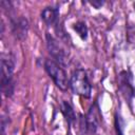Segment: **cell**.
Returning <instances> with one entry per match:
<instances>
[{
	"label": "cell",
	"instance_id": "6da1fadb",
	"mask_svg": "<svg viewBox=\"0 0 135 135\" xmlns=\"http://www.w3.org/2000/svg\"><path fill=\"white\" fill-rule=\"evenodd\" d=\"M15 62L8 55H2L1 59V90L6 97H11L15 91V80L13 76Z\"/></svg>",
	"mask_w": 135,
	"mask_h": 135
},
{
	"label": "cell",
	"instance_id": "7a4b0ae2",
	"mask_svg": "<svg viewBox=\"0 0 135 135\" xmlns=\"http://www.w3.org/2000/svg\"><path fill=\"white\" fill-rule=\"evenodd\" d=\"M70 86L74 94L84 98H90L92 94V86L84 70L77 69L73 72L70 79Z\"/></svg>",
	"mask_w": 135,
	"mask_h": 135
},
{
	"label": "cell",
	"instance_id": "3957f363",
	"mask_svg": "<svg viewBox=\"0 0 135 135\" xmlns=\"http://www.w3.org/2000/svg\"><path fill=\"white\" fill-rule=\"evenodd\" d=\"M44 68L47 74L50 75V77L55 82V84L60 90L65 91L70 85V81L68 80V76L64 70L62 69V66L53 59H46L44 63Z\"/></svg>",
	"mask_w": 135,
	"mask_h": 135
},
{
	"label": "cell",
	"instance_id": "277c9868",
	"mask_svg": "<svg viewBox=\"0 0 135 135\" xmlns=\"http://www.w3.org/2000/svg\"><path fill=\"white\" fill-rule=\"evenodd\" d=\"M100 112L98 108V103L95 102L89 110L88 114L85 116L80 115L79 119V128L82 131V133H90L94 134L99 126L100 122Z\"/></svg>",
	"mask_w": 135,
	"mask_h": 135
},
{
	"label": "cell",
	"instance_id": "5b68a950",
	"mask_svg": "<svg viewBox=\"0 0 135 135\" xmlns=\"http://www.w3.org/2000/svg\"><path fill=\"white\" fill-rule=\"evenodd\" d=\"M118 89L123 98L131 102L135 97V86L133 82V75L130 71H122L118 75Z\"/></svg>",
	"mask_w": 135,
	"mask_h": 135
},
{
	"label": "cell",
	"instance_id": "8992f818",
	"mask_svg": "<svg viewBox=\"0 0 135 135\" xmlns=\"http://www.w3.org/2000/svg\"><path fill=\"white\" fill-rule=\"evenodd\" d=\"M45 38H46V45H47L50 54L53 56V58L56 60V62H58L60 65H65L66 64V54H65L63 47L58 42V40H56L49 33H46Z\"/></svg>",
	"mask_w": 135,
	"mask_h": 135
},
{
	"label": "cell",
	"instance_id": "52a82bcc",
	"mask_svg": "<svg viewBox=\"0 0 135 135\" xmlns=\"http://www.w3.org/2000/svg\"><path fill=\"white\" fill-rule=\"evenodd\" d=\"M58 17H59V9L56 7L49 6L41 12V19L47 26L58 24Z\"/></svg>",
	"mask_w": 135,
	"mask_h": 135
},
{
	"label": "cell",
	"instance_id": "ba28073f",
	"mask_svg": "<svg viewBox=\"0 0 135 135\" xmlns=\"http://www.w3.org/2000/svg\"><path fill=\"white\" fill-rule=\"evenodd\" d=\"M27 28H28V23H27V20L24 18H19L12 21L13 34L19 39H22L26 36Z\"/></svg>",
	"mask_w": 135,
	"mask_h": 135
},
{
	"label": "cell",
	"instance_id": "9c48e42d",
	"mask_svg": "<svg viewBox=\"0 0 135 135\" xmlns=\"http://www.w3.org/2000/svg\"><path fill=\"white\" fill-rule=\"evenodd\" d=\"M60 109H61V112L69 124V127H73L76 122H77V116H76V113L73 109V107L71 105V103L69 101H65V100H62L61 104H60Z\"/></svg>",
	"mask_w": 135,
	"mask_h": 135
},
{
	"label": "cell",
	"instance_id": "30bf717a",
	"mask_svg": "<svg viewBox=\"0 0 135 135\" xmlns=\"http://www.w3.org/2000/svg\"><path fill=\"white\" fill-rule=\"evenodd\" d=\"M73 28L76 31V33L79 35V37L82 40H85L88 38V27H86V24L84 22L78 21V22L74 23Z\"/></svg>",
	"mask_w": 135,
	"mask_h": 135
},
{
	"label": "cell",
	"instance_id": "8fae6325",
	"mask_svg": "<svg viewBox=\"0 0 135 135\" xmlns=\"http://www.w3.org/2000/svg\"><path fill=\"white\" fill-rule=\"evenodd\" d=\"M123 121L118 113L115 115V131L116 135H123Z\"/></svg>",
	"mask_w": 135,
	"mask_h": 135
},
{
	"label": "cell",
	"instance_id": "7c38bea8",
	"mask_svg": "<svg viewBox=\"0 0 135 135\" xmlns=\"http://www.w3.org/2000/svg\"><path fill=\"white\" fill-rule=\"evenodd\" d=\"M89 3L91 5H93L95 8H100L103 4H104V1H101V0H94V1H89Z\"/></svg>",
	"mask_w": 135,
	"mask_h": 135
},
{
	"label": "cell",
	"instance_id": "4fadbf2b",
	"mask_svg": "<svg viewBox=\"0 0 135 135\" xmlns=\"http://www.w3.org/2000/svg\"><path fill=\"white\" fill-rule=\"evenodd\" d=\"M66 135H72V134H71V130H70V128H69V131H68V134H66Z\"/></svg>",
	"mask_w": 135,
	"mask_h": 135
},
{
	"label": "cell",
	"instance_id": "5bb4252c",
	"mask_svg": "<svg viewBox=\"0 0 135 135\" xmlns=\"http://www.w3.org/2000/svg\"><path fill=\"white\" fill-rule=\"evenodd\" d=\"M134 8H135V3H134Z\"/></svg>",
	"mask_w": 135,
	"mask_h": 135
}]
</instances>
